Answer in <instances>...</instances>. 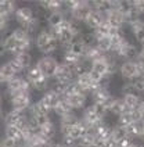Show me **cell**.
<instances>
[{
	"mask_svg": "<svg viewBox=\"0 0 144 147\" xmlns=\"http://www.w3.org/2000/svg\"><path fill=\"white\" fill-rule=\"evenodd\" d=\"M28 90H32V88L28 83L26 78L22 75H18L6 83V93L8 94V97L17 93H21V92H28Z\"/></svg>",
	"mask_w": 144,
	"mask_h": 147,
	"instance_id": "obj_7",
	"label": "cell"
},
{
	"mask_svg": "<svg viewBox=\"0 0 144 147\" xmlns=\"http://www.w3.org/2000/svg\"><path fill=\"white\" fill-rule=\"evenodd\" d=\"M3 101H4V97H3V93L0 92V111L3 110Z\"/></svg>",
	"mask_w": 144,
	"mask_h": 147,
	"instance_id": "obj_11",
	"label": "cell"
},
{
	"mask_svg": "<svg viewBox=\"0 0 144 147\" xmlns=\"http://www.w3.org/2000/svg\"><path fill=\"white\" fill-rule=\"evenodd\" d=\"M0 140H1V129H0Z\"/></svg>",
	"mask_w": 144,
	"mask_h": 147,
	"instance_id": "obj_13",
	"label": "cell"
},
{
	"mask_svg": "<svg viewBox=\"0 0 144 147\" xmlns=\"http://www.w3.org/2000/svg\"><path fill=\"white\" fill-rule=\"evenodd\" d=\"M60 101H61V94L58 92H56L54 89H51V88H48L46 92H43L40 98L38 100V103L48 113L54 111Z\"/></svg>",
	"mask_w": 144,
	"mask_h": 147,
	"instance_id": "obj_6",
	"label": "cell"
},
{
	"mask_svg": "<svg viewBox=\"0 0 144 147\" xmlns=\"http://www.w3.org/2000/svg\"><path fill=\"white\" fill-rule=\"evenodd\" d=\"M21 74H22V71L18 68V65L14 63L13 58H10L7 61H4L3 64H0V75H1L4 83H7L8 81H11L13 78H15V76L21 75Z\"/></svg>",
	"mask_w": 144,
	"mask_h": 147,
	"instance_id": "obj_8",
	"label": "cell"
},
{
	"mask_svg": "<svg viewBox=\"0 0 144 147\" xmlns=\"http://www.w3.org/2000/svg\"><path fill=\"white\" fill-rule=\"evenodd\" d=\"M25 78L31 85V88L36 92H46L50 88V79L46 78L35 64L25 72Z\"/></svg>",
	"mask_w": 144,
	"mask_h": 147,
	"instance_id": "obj_3",
	"label": "cell"
},
{
	"mask_svg": "<svg viewBox=\"0 0 144 147\" xmlns=\"http://www.w3.org/2000/svg\"><path fill=\"white\" fill-rule=\"evenodd\" d=\"M13 60L15 63L18 68L22 71V72H26L33 65V57L31 54V51H24V53H20L17 56H13Z\"/></svg>",
	"mask_w": 144,
	"mask_h": 147,
	"instance_id": "obj_9",
	"label": "cell"
},
{
	"mask_svg": "<svg viewBox=\"0 0 144 147\" xmlns=\"http://www.w3.org/2000/svg\"><path fill=\"white\" fill-rule=\"evenodd\" d=\"M3 85H6V83H4L3 78H1V75H0V86H3Z\"/></svg>",
	"mask_w": 144,
	"mask_h": 147,
	"instance_id": "obj_12",
	"label": "cell"
},
{
	"mask_svg": "<svg viewBox=\"0 0 144 147\" xmlns=\"http://www.w3.org/2000/svg\"><path fill=\"white\" fill-rule=\"evenodd\" d=\"M3 43H4L6 53L11 56H17L24 51H31L35 40L32 39V35L26 32L24 28L17 26L3 38Z\"/></svg>",
	"mask_w": 144,
	"mask_h": 147,
	"instance_id": "obj_1",
	"label": "cell"
},
{
	"mask_svg": "<svg viewBox=\"0 0 144 147\" xmlns=\"http://www.w3.org/2000/svg\"><path fill=\"white\" fill-rule=\"evenodd\" d=\"M35 47L42 56H54L60 49V42L50 28L43 26L35 36Z\"/></svg>",
	"mask_w": 144,
	"mask_h": 147,
	"instance_id": "obj_2",
	"label": "cell"
},
{
	"mask_svg": "<svg viewBox=\"0 0 144 147\" xmlns=\"http://www.w3.org/2000/svg\"><path fill=\"white\" fill-rule=\"evenodd\" d=\"M10 101V108L11 110H17V111H22L26 113L31 106L33 104V98H32V90H28V92H21V93H17L8 97Z\"/></svg>",
	"mask_w": 144,
	"mask_h": 147,
	"instance_id": "obj_4",
	"label": "cell"
},
{
	"mask_svg": "<svg viewBox=\"0 0 144 147\" xmlns=\"http://www.w3.org/2000/svg\"><path fill=\"white\" fill-rule=\"evenodd\" d=\"M35 65L43 72V75L46 78L53 79L57 72V68L60 65V61L54 56H42V57H39L36 60Z\"/></svg>",
	"mask_w": 144,
	"mask_h": 147,
	"instance_id": "obj_5",
	"label": "cell"
},
{
	"mask_svg": "<svg viewBox=\"0 0 144 147\" xmlns=\"http://www.w3.org/2000/svg\"><path fill=\"white\" fill-rule=\"evenodd\" d=\"M4 136L8 139L15 140L21 146L22 139H24V129L21 126H15V125H4Z\"/></svg>",
	"mask_w": 144,
	"mask_h": 147,
	"instance_id": "obj_10",
	"label": "cell"
}]
</instances>
